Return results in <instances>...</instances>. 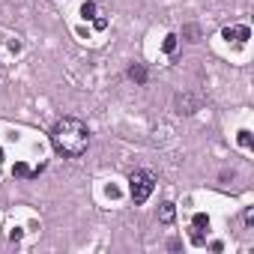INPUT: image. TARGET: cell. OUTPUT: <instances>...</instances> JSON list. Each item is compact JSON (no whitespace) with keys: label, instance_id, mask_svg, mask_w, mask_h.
Wrapping results in <instances>:
<instances>
[{"label":"cell","instance_id":"cell-12","mask_svg":"<svg viewBox=\"0 0 254 254\" xmlns=\"http://www.w3.org/2000/svg\"><path fill=\"white\" fill-rule=\"evenodd\" d=\"M242 221H245L248 227L254 224V206H245V212H242Z\"/></svg>","mask_w":254,"mask_h":254},{"label":"cell","instance_id":"cell-10","mask_svg":"<svg viewBox=\"0 0 254 254\" xmlns=\"http://www.w3.org/2000/svg\"><path fill=\"white\" fill-rule=\"evenodd\" d=\"M177 39H180L177 33H168V36H165V45H162L165 54H174V51H177Z\"/></svg>","mask_w":254,"mask_h":254},{"label":"cell","instance_id":"cell-4","mask_svg":"<svg viewBox=\"0 0 254 254\" xmlns=\"http://www.w3.org/2000/svg\"><path fill=\"white\" fill-rule=\"evenodd\" d=\"M126 75H129L138 87H144V84H147V78H150V72H147V66H144V63H132Z\"/></svg>","mask_w":254,"mask_h":254},{"label":"cell","instance_id":"cell-3","mask_svg":"<svg viewBox=\"0 0 254 254\" xmlns=\"http://www.w3.org/2000/svg\"><path fill=\"white\" fill-rule=\"evenodd\" d=\"M200 105H203V99H200L197 93H177V96H174V108H177V114L191 117V114L200 111Z\"/></svg>","mask_w":254,"mask_h":254},{"label":"cell","instance_id":"cell-6","mask_svg":"<svg viewBox=\"0 0 254 254\" xmlns=\"http://www.w3.org/2000/svg\"><path fill=\"white\" fill-rule=\"evenodd\" d=\"M174 218H177V206H174L171 200H165V203L159 206V221H162V224H171Z\"/></svg>","mask_w":254,"mask_h":254},{"label":"cell","instance_id":"cell-8","mask_svg":"<svg viewBox=\"0 0 254 254\" xmlns=\"http://www.w3.org/2000/svg\"><path fill=\"white\" fill-rule=\"evenodd\" d=\"M81 15H84V21H93V18L99 15V6L93 3V0H87V3L81 6Z\"/></svg>","mask_w":254,"mask_h":254},{"label":"cell","instance_id":"cell-1","mask_svg":"<svg viewBox=\"0 0 254 254\" xmlns=\"http://www.w3.org/2000/svg\"><path fill=\"white\" fill-rule=\"evenodd\" d=\"M87 144H90V132H87V126L78 117H63V120L54 123V129H51V147L57 150V156H63V159H81L87 153Z\"/></svg>","mask_w":254,"mask_h":254},{"label":"cell","instance_id":"cell-9","mask_svg":"<svg viewBox=\"0 0 254 254\" xmlns=\"http://www.w3.org/2000/svg\"><path fill=\"white\" fill-rule=\"evenodd\" d=\"M209 227V218L203 215V212H197L194 218H191V230H206Z\"/></svg>","mask_w":254,"mask_h":254},{"label":"cell","instance_id":"cell-5","mask_svg":"<svg viewBox=\"0 0 254 254\" xmlns=\"http://www.w3.org/2000/svg\"><path fill=\"white\" fill-rule=\"evenodd\" d=\"M221 36L230 42V39H236V42H248V36H251V30L248 27H224L221 30Z\"/></svg>","mask_w":254,"mask_h":254},{"label":"cell","instance_id":"cell-7","mask_svg":"<svg viewBox=\"0 0 254 254\" xmlns=\"http://www.w3.org/2000/svg\"><path fill=\"white\" fill-rule=\"evenodd\" d=\"M183 39L186 42H200V27L197 24H186L183 27Z\"/></svg>","mask_w":254,"mask_h":254},{"label":"cell","instance_id":"cell-15","mask_svg":"<svg viewBox=\"0 0 254 254\" xmlns=\"http://www.w3.org/2000/svg\"><path fill=\"white\" fill-rule=\"evenodd\" d=\"M9 239H12V242H18V239H21V227H15V230L9 233Z\"/></svg>","mask_w":254,"mask_h":254},{"label":"cell","instance_id":"cell-11","mask_svg":"<svg viewBox=\"0 0 254 254\" xmlns=\"http://www.w3.org/2000/svg\"><path fill=\"white\" fill-rule=\"evenodd\" d=\"M239 147L251 150V132H248V129H242V132H239Z\"/></svg>","mask_w":254,"mask_h":254},{"label":"cell","instance_id":"cell-13","mask_svg":"<svg viewBox=\"0 0 254 254\" xmlns=\"http://www.w3.org/2000/svg\"><path fill=\"white\" fill-rule=\"evenodd\" d=\"M93 24H96V30H105V27H108V18H105V15L99 12V15L93 18Z\"/></svg>","mask_w":254,"mask_h":254},{"label":"cell","instance_id":"cell-2","mask_svg":"<svg viewBox=\"0 0 254 254\" xmlns=\"http://www.w3.org/2000/svg\"><path fill=\"white\" fill-rule=\"evenodd\" d=\"M153 189H156V177L150 171H135L129 177V194H132L135 203H144L153 194Z\"/></svg>","mask_w":254,"mask_h":254},{"label":"cell","instance_id":"cell-14","mask_svg":"<svg viewBox=\"0 0 254 254\" xmlns=\"http://www.w3.org/2000/svg\"><path fill=\"white\" fill-rule=\"evenodd\" d=\"M15 174H18V177H33V171H30L27 165H15Z\"/></svg>","mask_w":254,"mask_h":254}]
</instances>
